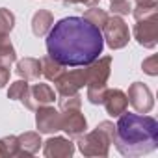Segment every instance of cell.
Returning <instances> with one entry per match:
<instances>
[{
  "label": "cell",
  "instance_id": "obj_21",
  "mask_svg": "<svg viewBox=\"0 0 158 158\" xmlns=\"http://www.w3.org/2000/svg\"><path fill=\"white\" fill-rule=\"evenodd\" d=\"M28 86H30L28 80H17V82H13V84L10 86V89H8V99H11V101H21L23 95L26 93Z\"/></svg>",
  "mask_w": 158,
  "mask_h": 158
},
{
  "label": "cell",
  "instance_id": "obj_1",
  "mask_svg": "<svg viewBox=\"0 0 158 158\" xmlns=\"http://www.w3.org/2000/svg\"><path fill=\"white\" fill-rule=\"evenodd\" d=\"M102 32L84 17H65L47 34V52L63 67H82L102 54Z\"/></svg>",
  "mask_w": 158,
  "mask_h": 158
},
{
  "label": "cell",
  "instance_id": "obj_4",
  "mask_svg": "<svg viewBox=\"0 0 158 158\" xmlns=\"http://www.w3.org/2000/svg\"><path fill=\"white\" fill-rule=\"evenodd\" d=\"M86 67V78H88V91L86 97L91 104H102L104 99V91H106V82L112 73V58L104 56V58H97L91 63L84 65Z\"/></svg>",
  "mask_w": 158,
  "mask_h": 158
},
{
  "label": "cell",
  "instance_id": "obj_20",
  "mask_svg": "<svg viewBox=\"0 0 158 158\" xmlns=\"http://www.w3.org/2000/svg\"><path fill=\"white\" fill-rule=\"evenodd\" d=\"M15 28V15L8 8H0V35H10Z\"/></svg>",
  "mask_w": 158,
  "mask_h": 158
},
{
  "label": "cell",
  "instance_id": "obj_7",
  "mask_svg": "<svg viewBox=\"0 0 158 158\" xmlns=\"http://www.w3.org/2000/svg\"><path fill=\"white\" fill-rule=\"evenodd\" d=\"M134 39L143 48H154L158 43V15H151L147 19H139L134 24Z\"/></svg>",
  "mask_w": 158,
  "mask_h": 158
},
{
  "label": "cell",
  "instance_id": "obj_24",
  "mask_svg": "<svg viewBox=\"0 0 158 158\" xmlns=\"http://www.w3.org/2000/svg\"><path fill=\"white\" fill-rule=\"evenodd\" d=\"M141 69H143V73H147L149 76H156L158 74V56H149L147 60H143V63H141Z\"/></svg>",
  "mask_w": 158,
  "mask_h": 158
},
{
  "label": "cell",
  "instance_id": "obj_19",
  "mask_svg": "<svg viewBox=\"0 0 158 158\" xmlns=\"http://www.w3.org/2000/svg\"><path fill=\"white\" fill-rule=\"evenodd\" d=\"M84 19L89 21V23H91L93 26H97L99 30H102V26H104L106 21H108V13H106L104 10H101V8H97V6H91L89 10H86Z\"/></svg>",
  "mask_w": 158,
  "mask_h": 158
},
{
  "label": "cell",
  "instance_id": "obj_17",
  "mask_svg": "<svg viewBox=\"0 0 158 158\" xmlns=\"http://www.w3.org/2000/svg\"><path fill=\"white\" fill-rule=\"evenodd\" d=\"M15 61H17V52L10 41V35H0V65L10 69V65Z\"/></svg>",
  "mask_w": 158,
  "mask_h": 158
},
{
  "label": "cell",
  "instance_id": "obj_11",
  "mask_svg": "<svg viewBox=\"0 0 158 158\" xmlns=\"http://www.w3.org/2000/svg\"><path fill=\"white\" fill-rule=\"evenodd\" d=\"M61 130L69 138H78L88 130V121L80 110H65L61 114Z\"/></svg>",
  "mask_w": 158,
  "mask_h": 158
},
{
  "label": "cell",
  "instance_id": "obj_2",
  "mask_svg": "<svg viewBox=\"0 0 158 158\" xmlns=\"http://www.w3.org/2000/svg\"><path fill=\"white\" fill-rule=\"evenodd\" d=\"M117 151L123 156L134 158L141 154H149L158 147V123L154 117L145 114H127L119 115L115 125V139Z\"/></svg>",
  "mask_w": 158,
  "mask_h": 158
},
{
  "label": "cell",
  "instance_id": "obj_15",
  "mask_svg": "<svg viewBox=\"0 0 158 158\" xmlns=\"http://www.w3.org/2000/svg\"><path fill=\"white\" fill-rule=\"evenodd\" d=\"M15 73L21 78H24V80H37L41 76V60H37V58H23L21 61H17Z\"/></svg>",
  "mask_w": 158,
  "mask_h": 158
},
{
  "label": "cell",
  "instance_id": "obj_12",
  "mask_svg": "<svg viewBox=\"0 0 158 158\" xmlns=\"http://www.w3.org/2000/svg\"><path fill=\"white\" fill-rule=\"evenodd\" d=\"M73 152H74V143L63 136L48 138L43 143V154L47 158H67L73 156Z\"/></svg>",
  "mask_w": 158,
  "mask_h": 158
},
{
  "label": "cell",
  "instance_id": "obj_18",
  "mask_svg": "<svg viewBox=\"0 0 158 158\" xmlns=\"http://www.w3.org/2000/svg\"><path fill=\"white\" fill-rule=\"evenodd\" d=\"M63 71H65V69H63V65H61V63H58L56 60H52L50 56L41 58V74L47 78V80L54 82V80H56V78H58Z\"/></svg>",
  "mask_w": 158,
  "mask_h": 158
},
{
  "label": "cell",
  "instance_id": "obj_26",
  "mask_svg": "<svg viewBox=\"0 0 158 158\" xmlns=\"http://www.w3.org/2000/svg\"><path fill=\"white\" fill-rule=\"evenodd\" d=\"M4 139V145L8 149V156H17L19 152V143H17V136H6L2 138Z\"/></svg>",
  "mask_w": 158,
  "mask_h": 158
},
{
  "label": "cell",
  "instance_id": "obj_5",
  "mask_svg": "<svg viewBox=\"0 0 158 158\" xmlns=\"http://www.w3.org/2000/svg\"><path fill=\"white\" fill-rule=\"evenodd\" d=\"M102 39L106 41V45H108L112 50L125 48V47L128 45V41H130L128 24H127L119 15L108 17L106 24L102 26Z\"/></svg>",
  "mask_w": 158,
  "mask_h": 158
},
{
  "label": "cell",
  "instance_id": "obj_14",
  "mask_svg": "<svg viewBox=\"0 0 158 158\" xmlns=\"http://www.w3.org/2000/svg\"><path fill=\"white\" fill-rule=\"evenodd\" d=\"M17 143H19V152H17V156H32V154H35V152L41 149V145H43L39 132H24V134L17 136Z\"/></svg>",
  "mask_w": 158,
  "mask_h": 158
},
{
  "label": "cell",
  "instance_id": "obj_3",
  "mask_svg": "<svg viewBox=\"0 0 158 158\" xmlns=\"http://www.w3.org/2000/svg\"><path fill=\"white\" fill-rule=\"evenodd\" d=\"M76 139L78 151L84 156H108L110 145L115 139V125L112 121H101L95 130L84 132Z\"/></svg>",
  "mask_w": 158,
  "mask_h": 158
},
{
  "label": "cell",
  "instance_id": "obj_16",
  "mask_svg": "<svg viewBox=\"0 0 158 158\" xmlns=\"http://www.w3.org/2000/svg\"><path fill=\"white\" fill-rule=\"evenodd\" d=\"M52 24H54V15H52L48 10H39V11H35L34 17H32V32H34V35H37V37L47 35L48 30L52 28Z\"/></svg>",
  "mask_w": 158,
  "mask_h": 158
},
{
  "label": "cell",
  "instance_id": "obj_9",
  "mask_svg": "<svg viewBox=\"0 0 158 158\" xmlns=\"http://www.w3.org/2000/svg\"><path fill=\"white\" fill-rule=\"evenodd\" d=\"M127 99H128V104H130L138 114H149V112L154 108L152 93H151V89H149L143 82H134V84H130L128 93H127Z\"/></svg>",
  "mask_w": 158,
  "mask_h": 158
},
{
  "label": "cell",
  "instance_id": "obj_23",
  "mask_svg": "<svg viewBox=\"0 0 158 158\" xmlns=\"http://www.w3.org/2000/svg\"><path fill=\"white\" fill-rule=\"evenodd\" d=\"M110 11L114 15L123 17V15H128L132 11V6L128 0H110Z\"/></svg>",
  "mask_w": 158,
  "mask_h": 158
},
{
  "label": "cell",
  "instance_id": "obj_31",
  "mask_svg": "<svg viewBox=\"0 0 158 158\" xmlns=\"http://www.w3.org/2000/svg\"><path fill=\"white\" fill-rule=\"evenodd\" d=\"M61 2H65V4H76V0H61Z\"/></svg>",
  "mask_w": 158,
  "mask_h": 158
},
{
  "label": "cell",
  "instance_id": "obj_28",
  "mask_svg": "<svg viewBox=\"0 0 158 158\" xmlns=\"http://www.w3.org/2000/svg\"><path fill=\"white\" fill-rule=\"evenodd\" d=\"M136 6H149V8H156L158 0H136Z\"/></svg>",
  "mask_w": 158,
  "mask_h": 158
},
{
  "label": "cell",
  "instance_id": "obj_13",
  "mask_svg": "<svg viewBox=\"0 0 158 158\" xmlns=\"http://www.w3.org/2000/svg\"><path fill=\"white\" fill-rule=\"evenodd\" d=\"M102 104H104L108 115L119 117L123 112H127V108H128V99H127V93H125V91H121V89H108V88H106Z\"/></svg>",
  "mask_w": 158,
  "mask_h": 158
},
{
  "label": "cell",
  "instance_id": "obj_10",
  "mask_svg": "<svg viewBox=\"0 0 158 158\" xmlns=\"http://www.w3.org/2000/svg\"><path fill=\"white\" fill-rule=\"evenodd\" d=\"M35 127L39 134H54L61 130V112L50 104L39 106L35 110Z\"/></svg>",
  "mask_w": 158,
  "mask_h": 158
},
{
  "label": "cell",
  "instance_id": "obj_25",
  "mask_svg": "<svg viewBox=\"0 0 158 158\" xmlns=\"http://www.w3.org/2000/svg\"><path fill=\"white\" fill-rule=\"evenodd\" d=\"M130 13L134 15V19H136V21H139V19H147V17H151V15H156V8H149V6H136Z\"/></svg>",
  "mask_w": 158,
  "mask_h": 158
},
{
  "label": "cell",
  "instance_id": "obj_8",
  "mask_svg": "<svg viewBox=\"0 0 158 158\" xmlns=\"http://www.w3.org/2000/svg\"><path fill=\"white\" fill-rule=\"evenodd\" d=\"M54 101H56V93H54V89L48 84H34V86H28L26 93L21 99V102L28 110H37L39 106L52 104Z\"/></svg>",
  "mask_w": 158,
  "mask_h": 158
},
{
  "label": "cell",
  "instance_id": "obj_22",
  "mask_svg": "<svg viewBox=\"0 0 158 158\" xmlns=\"http://www.w3.org/2000/svg\"><path fill=\"white\" fill-rule=\"evenodd\" d=\"M80 106H82L80 93L69 95V97H60V110L61 112H65V110H80Z\"/></svg>",
  "mask_w": 158,
  "mask_h": 158
},
{
  "label": "cell",
  "instance_id": "obj_30",
  "mask_svg": "<svg viewBox=\"0 0 158 158\" xmlns=\"http://www.w3.org/2000/svg\"><path fill=\"white\" fill-rule=\"evenodd\" d=\"M0 156H8V149L4 145V139H0Z\"/></svg>",
  "mask_w": 158,
  "mask_h": 158
},
{
  "label": "cell",
  "instance_id": "obj_29",
  "mask_svg": "<svg viewBox=\"0 0 158 158\" xmlns=\"http://www.w3.org/2000/svg\"><path fill=\"white\" fill-rule=\"evenodd\" d=\"M101 0H76V4H84V6H99Z\"/></svg>",
  "mask_w": 158,
  "mask_h": 158
},
{
  "label": "cell",
  "instance_id": "obj_27",
  "mask_svg": "<svg viewBox=\"0 0 158 158\" xmlns=\"http://www.w3.org/2000/svg\"><path fill=\"white\" fill-rule=\"evenodd\" d=\"M8 82H10V69L0 65V89H2Z\"/></svg>",
  "mask_w": 158,
  "mask_h": 158
},
{
  "label": "cell",
  "instance_id": "obj_6",
  "mask_svg": "<svg viewBox=\"0 0 158 158\" xmlns=\"http://www.w3.org/2000/svg\"><path fill=\"white\" fill-rule=\"evenodd\" d=\"M86 84H88V78H86V67L84 65H82V69L63 71L54 80V86H56V91L60 97L76 95Z\"/></svg>",
  "mask_w": 158,
  "mask_h": 158
}]
</instances>
